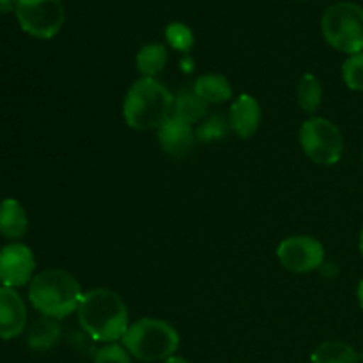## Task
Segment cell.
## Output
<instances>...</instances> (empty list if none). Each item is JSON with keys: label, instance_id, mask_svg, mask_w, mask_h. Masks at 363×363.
<instances>
[{"label": "cell", "instance_id": "obj_5", "mask_svg": "<svg viewBox=\"0 0 363 363\" xmlns=\"http://www.w3.org/2000/svg\"><path fill=\"white\" fill-rule=\"evenodd\" d=\"M321 30L332 48L347 55L363 52V7L353 2L333 4L323 14Z\"/></svg>", "mask_w": 363, "mask_h": 363}, {"label": "cell", "instance_id": "obj_22", "mask_svg": "<svg viewBox=\"0 0 363 363\" xmlns=\"http://www.w3.org/2000/svg\"><path fill=\"white\" fill-rule=\"evenodd\" d=\"M342 80L351 91H363V52L350 55L344 60Z\"/></svg>", "mask_w": 363, "mask_h": 363}, {"label": "cell", "instance_id": "obj_3", "mask_svg": "<svg viewBox=\"0 0 363 363\" xmlns=\"http://www.w3.org/2000/svg\"><path fill=\"white\" fill-rule=\"evenodd\" d=\"M82 296L80 282L69 272L48 268L34 275L28 284V300L41 315L64 319L78 311Z\"/></svg>", "mask_w": 363, "mask_h": 363}, {"label": "cell", "instance_id": "obj_14", "mask_svg": "<svg viewBox=\"0 0 363 363\" xmlns=\"http://www.w3.org/2000/svg\"><path fill=\"white\" fill-rule=\"evenodd\" d=\"M194 91L208 105H220L233 98V85L223 74L218 73L201 74L195 80Z\"/></svg>", "mask_w": 363, "mask_h": 363}, {"label": "cell", "instance_id": "obj_29", "mask_svg": "<svg viewBox=\"0 0 363 363\" xmlns=\"http://www.w3.org/2000/svg\"><path fill=\"white\" fill-rule=\"evenodd\" d=\"M362 163H363V151H362Z\"/></svg>", "mask_w": 363, "mask_h": 363}, {"label": "cell", "instance_id": "obj_8", "mask_svg": "<svg viewBox=\"0 0 363 363\" xmlns=\"http://www.w3.org/2000/svg\"><path fill=\"white\" fill-rule=\"evenodd\" d=\"M277 259L291 273H311L325 264V247L305 234L289 236L277 247Z\"/></svg>", "mask_w": 363, "mask_h": 363}, {"label": "cell", "instance_id": "obj_27", "mask_svg": "<svg viewBox=\"0 0 363 363\" xmlns=\"http://www.w3.org/2000/svg\"><path fill=\"white\" fill-rule=\"evenodd\" d=\"M358 248H360V254L363 255V229L360 233V240H358Z\"/></svg>", "mask_w": 363, "mask_h": 363}, {"label": "cell", "instance_id": "obj_6", "mask_svg": "<svg viewBox=\"0 0 363 363\" xmlns=\"http://www.w3.org/2000/svg\"><path fill=\"white\" fill-rule=\"evenodd\" d=\"M300 145L308 160L318 165H335L344 152L339 128L325 117H311L300 128Z\"/></svg>", "mask_w": 363, "mask_h": 363}, {"label": "cell", "instance_id": "obj_1", "mask_svg": "<svg viewBox=\"0 0 363 363\" xmlns=\"http://www.w3.org/2000/svg\"><path fill=\"white\" fill-rule=\"evenodd\" d=\"M77 314L84 332L98 342L113 344L123 340L130 328L126 301L116 291L105 287L84 293Z\"/></svg>", "mask_w": 363, "mask_h": 363}, {"label": "cell", "instance_id": "obj_10", "mask_svg": "<svg viewBox=\"0 0 363 363\" xmlns=\"http://www.w3.org/2000/svg\"><path fill=\"white\" fill-rule=\"evenodd\" d=\"M27 326V307L20 294L11 287H0V340L21 335Z\"/></svg>", "mask_w": 363, "mask_h": 363}, {"label": "cell", "instance_id": "obj_26", "mask_svg": "<svg viewBox=\"0 0 363 363\" xmlns=\"http://www.w3.org/2000/svg\"><path fill=\"white\" fill-rule=\"evenodd\" d=\"M357 294H358V301H360V307L363 308V279L360 280V284H358Z\"/></svg>", "mask_w": 363, "mask_h": 363}, {"label": "cell", "instance_id": "obj_11", "mask_svg": "<svg viewBox=\"0 0 363 363\" xmlns=\"http://www.w3.org/2000/svg\"><path fill=\"white\" fill-rule=\"evenodd\" d=\"M158 142L165 155L172 158H186L197 142V135L191 124L170 117L158 130Z\"/></svg>", "mask_w": 363, "mask_h": 363}, {"label": "cell", "instance_id": "obj_9", "mask_svg": "<svg viewBox=\"0 0 363 363\" xmlns=\"http://www.w3.org/2000/svg\"><path fill=\"white\" fill-rule=\"evenodd\" d=\"M34 269L35 257L27 245L13 241L0 248V282L4 287L16 289L30 284Z\"/></svg>", "mask_w": 363, "mask_h": 363}, {"label": "cell", "instance_id": "obj_4", "mask_svg": "<svg viewBox=\"0 0 363 363\" xmlns=\"http://www.w3.org/2000/svg\"><path fill=\"white\" fill-rule=\"evenodd\" d=\"M123 346L142 362H165L179 347V333L170 323L156 318H142L130 325Z\"/></svg>", "mask_w": 363, "mask_h": 363}, {"label": "cell", "instance_id": "obj_21", "mask_svg": "<svg viewBox=\"0 0 363 363\" xmlns=\"http://www.w3.org/2000/svg\"><path fill=\"white\" fill-rule=\"evenodd\" d=\"M165 38L174 50H177V52H183V53L190 52L195 45V38H194V32H191V28L186 27L184 23H179V21H176V23H170L169 27L165 28Z\"/></svg>", "mask_w": 363, "mask_h": 363}, {"label": "cell", "instance_id": "obj_20", "mask_svg": "<svg viewBox=\"0 0 363 363\" xmlns=\"http://www.w3.org/2000/svg\"><path fill=\"white\" fill-rule=\"evenodd\" d=\"M229 119H223L222 116L215 113V116L208 117V119L199 124L195 135H197V140L202 142V144H211V142L223 140L229 135Z\"/></svg>", "mask_w": 363, "mask_h": 363}, {"label": "cell", "instance_id": "obj_13", "mask_svg": "<svg viewBox=\"0 0 363 363\" xmlns=\"http://www.w3.org/2000/svg\"><path fill=\"white\" fill-rule=\"evenodd\" d=\"M28 230V216L16 199L0 202V234L7 240H21Z\"/></svg>", "mask_w": 363, "mask_h": 363}, {"label": "cell", "instance_id": "obj_25", "mask_svg": "<svg viewBox=\"0 0 363 363\" xmlns=\"http://www.w3.org/2000/svg\"><path fill=\"white\" fill-rule=\"evenodd\" d=\"M163 363H190L186 360V358H183V357H176V354H174V357H170V358H167L165 362Z\"/></svg>", "mask_w": 363, "mask_h": 363}, {"label": "cell", "instance_id": "obj_28", "mask_svg": "<svg viewBox=\"0 0 363 363\" xmlns=\"http://www.w3.org/2000/svg\"><path fill=\"white\" fill-rule=\"evenodd\" d=\"M360 362L363 363V351H362V353H360Z\"/></svg>", "mask_w": 363, "mask_h": 363}, {"label": "cell", "instance_id": "obj_17", "mask_svg": "<svg viewBox=\"0 0 363 363\" xmlns=\"http://www.w3.org/2000/svg\"><path fill=\"white\" fill-rule=\"evenodd\" d=\"M59 339L60 325L57 319L46 318V315L38 319L27 332V342L32 350H50L59 342Z\"/></svg>", "mask_w": 363, "mask_h": 363}, {"label": "cell", "instance_id": "obj_23", "mask_svg": "<svg viewBox=\"0 0 363 363\" xmlns=\"http://www.w3.org/2000/svg\"><path fill=\"white\" fill-rule=\"evenodd\" d=\"M94 363H131V354L124 346H119L116 342L106 344L101 350H98Z\"/></svg>", "mask_w": 363, "mask_h": 363}, {"label": "cell", "instance_id": "obj_7", "mask_svg": "<svg viewBox=\"0 0 363 363\" xmlns=\"http://www.w3.org/2000/svg\"><path fill=\"white\" fill-rule=\"evenodd\" d=\"M16 20L23 32L38 39H52L64 25L62 0H18Z\"/></svg>", "mask_w": 363, "mask_h": 363}, {"label": "cell", "instance_id": "obj_15", "mask_svg": "<svg viewBox=\"0 0 363 363\" xmlns=\"http://www.w3.org/2000/svg\"><path fill=\"white\" fill-rule=\"evenodd\" d=\"M206 113H208V103L199 98L194 89L191 91H181L174 96L172 116L170 117H177V119L194 126V124L204 121Z\"/></svg>", "mask_w": 363, "mask_h": 363}, {"label": "cell", "instance_id": "obj_24", "mask_svg": "<svg viewBox=\"0 0 363 363\" xmlns=\"http://www.w3.org/2000/svg\"><path fill=\"white\" fill-rule=\"evenodd\" d=\"M18 0H0V14H7L11 11H16Z\"/></svg>", "mask_w": 363, "mask_h": 363}, {"label": "cell", "instance_id": "obj_12", "mask_svg": "<svg viewBox=\"0 0 363 363\" xmlns=\"http://www.w3.org/2000/svg\"><path fill=\"white\" fill-rule=\"evenodd\" d=\"M262 110L257 99L250 94H240L229 110L230 130L240 138H250L261 126Z\"/></svg>", "mask_w": 363, "mask_h": 363}, {"label": "cell", "instance_id": "obj_19", "mask_svg": "<svg viewBox=\"0 0 363 363\" xmlns=\"http://www.w3.org/2000/svg\"><path fill=\"white\" fill-rule=\"evenodd\" d=\"M296 101L305 113H314L321 106L323 85L315 74L307 73L301 77L296 89Z\"/></svg>", "mask_w": 363, "mask_h": 363}, {"label": "cell", "instance_id": "obj_18", "mask_svg": "<svg viewBox=\"0 0 363 363\" xmlns=\"http://www.w3.org/2000/svg\"><path fill=\"white\" fill-rule=\"evenodd\" d=\"M312 363H360V354L346 342L328 340L319 344L311 357Z\"/></svg>", "mask_w": 363, "mask_h": 363}, {"label": "cell", "instance_id": "obj_16", "mask_svg": "<svg viewBox=\"0 0 363 363\" xmlns=\"http://www.w3.org/2000/svg\"><path fill=\"white\" fill-rule=\"evenodd\" d=\"M169 60V53L162 43H149L142 46L137 53V71L142 74V78H156V74L162 73Z\"/></svg>", "mask_w": 363, "mask_h": 363}, {"label": "cell", "instance_id": "obj_2", "mask_svg": "<svg viewBox=\"0 0 363 363\" xmlns=\"http://www.w3.org/2000/svg\"><path fill=\"white\" fill-rule=\"evenodd\" d=\"M174 96L156 78H138L124 96L123 116L137 131H158L172 116Z\"/></svg>", "mask_w": 363, "mask_h": 363}]
</instances>
